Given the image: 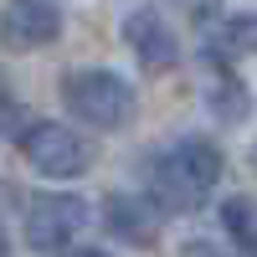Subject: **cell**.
Wrapping results in <instances>:
<instances>
[{"mask_svg":"<svg viewBox=\"0 0 257 257\" xmlns=\"http://www.w3.org/2000/svg\"><path fill=\"white\" fill-rule=\"evenodd\" d=\"M221 170H226V160L216 144L201 134H185L144 165V180H149V196H155L160 211H180L185 216V211L206 206V196L221 185Z\"/></svg>","mask_w":257,"mask_h":257,"instance_id":"obj_1","label":"cell"},{"mask_svg":"<svg viewBox=\"0 0 257 257\" xmlns=\"http://www.w3.org/2000/svg\"><path fill=\"white\" fill-rule=\"evenodd\" d=\"M221 221H226V231H231V242H237L247 257H257V201L231 196V201L221 206Z\"/></svg>","mask_w":257,"mask_h":257,"instance_id":"obj_10","label":"cell"},{"mask_svg":"<svg viewBox=\"0 0 257 257\" xmlns=\"http://www.w3.org/2000/svg\"><path fill=\"white\" fill-rule=\"evenodd\" d=\"M103 231L128 247H155V237H160L155 196H108L103 201Z\"/></svg>","mask_w":257,"mask_h":257,"instance_id":"obj_7","label":"cell"},{"mask_svg":"<svg viewBox=\"0 0 257 257\" xmlns=\"http://www.w3.org/2000/svg\"><path fill=\"white\" fill-rule=\"evenodd\" d=\"M67 257H108V252H98V247H82V252H67Z\"/></svg>","mask_w":257,"mask_h":257,"instance_id":"obj_14","label":"cell"},{"mask_svg":"<svg viewBox=\"0 0 257 257\" xmlns=\"http://www.w3.org/2000/svg\"><path fill=\"white\" fill-rule=\"evenodd\" d=\"M180 257H231V252H221L216 242H185V247H180Z\"/></svg>","mask_w":257,"mask_h":257,"instance_id":"obj_12","label":"cell"},{"mask_svg":"<svg viewBox=\"0 0 257 257\" xmlns=\"http://www.w3.org/2000/svg\"><path fill=\"white\" fill-rule=\"evenodd\" d=\"M82 226H88V206H82V196H62V190H52V196H36L26 206V247L31 252H62Z\"/></svg>","mask_w":257,"mask_h":257,"instance_id":"obj_4","label":"cell"},{"mask_svg":"<svg viewBox=\"0 0 257 257\" xmlns=\"http://www.w3.org/2000/svg\"><path fill=\"white\" fill-rule=\"evenodd\" d=\"M0 257H11V242H6V231H0Z\"/></svg>","mask_w":257,"mask_h":257,"instance_id":"obj_15","label":"cell"},{"mask_svg":"<svg viewBox=\"0 0 257 257\" xmlns=\"http://www.w3.org/2000/svg\"><path fill=\"white\" fill-rule=\"evenodd\" d=\"M21 155H26V165L36 175H47V180H77L82 170L93 165L82 134H72V128L57 123V118H41L31 128H21Z\"/></svg>","mask_w":257,"mask_h":257,"instance_id":"obj_3","label":"cell"},{"mask_svg":"<svg viewBox=\"0 0 257 257\" xmlns=\"http://www.w3.org/2000/svg\"><path fill=\"white\" fill-rule=\"evenodd\" d=\"M206 103L216 108L221 123H237V118H247V103H252V98H247V82L231 77V67H216V82H211Z\"/></svg>","mask_w":257,"mask_h":257,"instance_id":"obj_9","label":"cell"},{"mask_svg":"<svg viewBox=\"0 0 257 257\" xmlns=\"http://www.w3.org/2000/svg\"><path fill=\"white\" fill-rule=\"evenodd\" d=\"M62 36V11L47 0H6L0 6V47L11 52H41Z\"/></svg>","mask_w":257,"mask_h":257,"instance_id":"obj_6","label":"cell"},{"mask_svg":"<svg viewBox=\"0 0 257 257\" xmlns=\"http://www.w3.org/2000/svg\"><path fill=\"white\" fill-rule=\"evenodd\" d=\"M201 52H206L211 62H216V67H231L237 57H252V52H257V11L221 16V21H206Z\"/></svg>","mask_w":257,"mask_h":257,"instance_id":"obj_8","label":"cell"},{"mask_svg":"<svg viewBox=\"0 0 257 257\" xmlns=\"http://www.w3.org/2000/svg\"><path fill=\"white\" fill-rule=\"evenodd\" d=\"M62 103L88 128H123L134 118V88H128L118 72H103V67L67 72L62 77Z\"/></svg>","mask_w":257,"mask_h":257,"instance_id":"obj_2","label":"cell"},{"mask_svg":"<svg viewBox=\"0 0 257 257\" xmlns=\"http://www.w3.org/2000/svg\"><path fill=\"white\" fill-rule=\"evenodd\" d=\"M123 47L134 52V62L144 72H170V67H180V36L170 31V21H165V11H155V6H134L123 16Z\"/></svg>","mask_w":257,"mask_h":257,"instance_id":"obj_5","label":"cell"},{"mask_svg":"<svg viewBox=\"0 0 257 257\" xmlns=\"http://www.w3.org/2000/svg\"><path fill=\"white\" fill-rule=\"evenodd\" d=\"M170 6H175L180 16H190V21H216V11H221V0H170Z\"/></svg>","mask_w":257,"mask_h":257,"instance_id":"obj_11","label":"cell"},{"mask_svg":"<svg viewBox=\"0 0 257 257\" xmlns=\"http://www.w3.org/2000/svg\"><path fill=\"white\" fill-rule=\"evenodd\" d=\"M0 123H11V88H6V72H0Z\"/></svg>","mask_w":257,"mask_h":257,"instance_id":"obj_13","label":"cell"}]
</instances>
